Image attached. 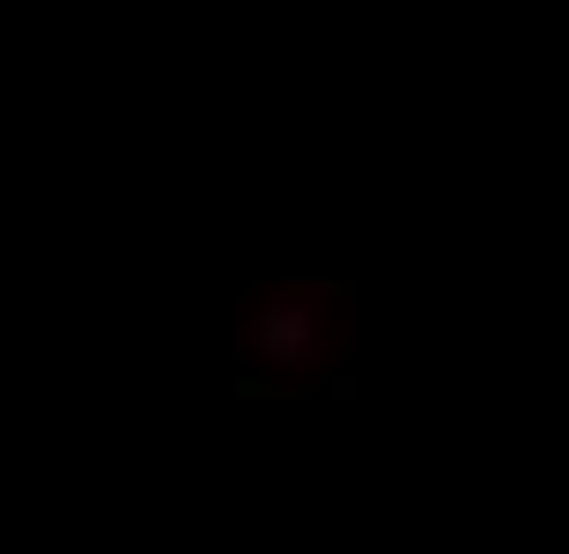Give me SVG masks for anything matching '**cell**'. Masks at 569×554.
Masks as SVG:
<instances>
[{"mask_svg": "<svg viewBox=\"0 0 569 554\" xmlns=\"http://www.w3.org/2000/svg\"><path fill=\"white\" fill-rule=\"evenodd\" d=\"M230 392L237 400H289V384H274V377H237Z\"/></svg>", "mask_w": 569, "mask_h": 554, "instance_id": "cell-2", "label": "cell"}, {"mask_svg": "<svg viewBox=\"0 0 569 554\" xmlns=\"http://www.w3.org/2000/svg\"><path fill=\"white\" fill-rule=\"evenodd\" d=\"M318 289H303V296H274L267 311L252 319V347L267 355V363H281V370H311L318 363Z\"/></svg>", "mask_w": 569, "mask_h": 554, "instance_id": "cell-1", "label": "cell"}]
</instances>
